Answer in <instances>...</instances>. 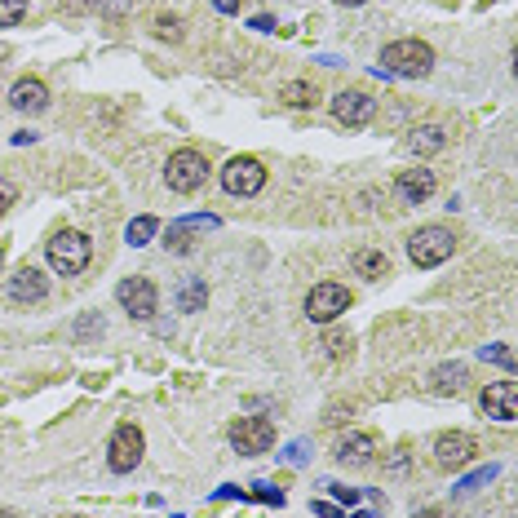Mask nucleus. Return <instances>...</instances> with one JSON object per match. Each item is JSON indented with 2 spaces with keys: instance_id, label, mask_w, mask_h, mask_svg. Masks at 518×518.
<instances>
[{
  "instance_id": "f257e3e1",
  "label": "nucleus",
  "mask_w": 518,
  "mask_h": 518,
  "mask_svg": "<svg viewBox=\"0 0 518 518\" xmlns=\"http://www.w3.org/2000/svg\"><path fill=\"white\" fill-rule=\"evenodd\" d=\"M381 71L403 76V80H421L434 71V49L426 40H390V45L381 49Z\"/></svg>"
},
{
  "instance_id": "f03ea898",
  "label": "nucleus",
  "mask_w": 518,
  "mask_h": 518,
  "mask_svg": "<svg viewBox=\"0 0 518 518\" xmlns=\"http://www.w3.org/2000/svg\"><path fill=\"white\" fill-rule=\"evenodd\" d=\"M452 253H457V235H452L448 226H421V231L408 240V257H412V266H421V271L443 266Z\"/></svg>"
},
{
  "instance_id": "7ed1b4c3",
  "label": "nucleus",
  "mask_w": 518,
  "mask_h": 518,
  "mask_svg": "<svg viewBox=\"0 0 518 518\" xmlns=\"http://www.w3.org/2000/svg\"><path fill=\"white\" fill-rule=\"evenodd\" d=\"M45 253H49V266H54L58 275H80L93 257V244L85 231H58Z\"/></svg>"
},
{
  "instance_id": "20e7f679",
  "label": "nucleus",
  "mask_w": 518,
  "mask_h": 518,
  "mask_svg": "<svg viewBox=\"0 0 518 518\" xmlns=\"http://www.w3.org/2000/svg\"><path fill=\"white\" fill-rule=\"evenodd\" d=\"M204 178H209V160H204L200 151H191V147L173 151L169 164H164V182H169V191H178V195L200 191Z\"/></svg>"
},
{
  "instance_id": "39448f33",
  "label": "nucleus",
  "mask_w": 518,
  "mask_h": 518,
  "mask_svg": "<svg viewBox=\"0 0 518 518\" xmlns=\"http://www.w3.org/2000/svg\"><path fill=\"white\" fill-rule=\"evenodd\" d=\"M231 443L240 457H262L275 448V426L266 417H240L231 421Z\"/></svg>"
},
{
  "instance_id": "423d86ee",
  "label": "nucleus",
  "mask_w": 518,
  "mask_h": 518,
  "mask_svg": "<svg viewBox=\"0 0 518 518\" xmlns=\"http://www.w3.org/2000/svg\"><path fill=\"white\" fill-rule=\"evenodd\" d=\"M350 310V293H346V284H315L310 288V297H306V319H315V324H333L337 315H346Z\"/></svg>"
},
{
  "instance_id": "0eeeda50",
  "label": "nucleus",
  "mask_w": 518,
  "mask_h": 518,
  "mask_svg": "<svg viewBox=\"0 0 518 518\" xmlns=\"http://www.w3.org/2000/svg\"><path fill=\"white\" fill-rule=\"evenodd\" d=\"M222 186L231 195H257L266 186V169L262 160H253V155H235V160H226L222 169Z\"/></svg>"
},
{
  "instance_id": "6e6552de",
  "label": "nucleus",
  "mask_w": 518,
  "mask_h": 518,
  "mask_svg": "<svg viewBox=\"0 0 518 518\" xmlns=\"http://www.w3.org/2000/svg\"><path fill=\"white\" fill-rule=\"evenodd\" d=\"M142 448H147V443H142V430L133 426V421H124V426H116V434H111L107 465H111L116 474H129L133 465L142 461Z\"/></svg>"
},
{
  "instance_id": "1a4fd4ad",
  "label": "nucleus",
  "mask_w": 518,
  "mask_h": 518,
  "mask_svg": "<svg viewBox=\"0 0 518 518\" xmlns=\"http://www.w3.org/2000/svg\"><path fill=\"white\" fill-rule=\"evenodd\" d=\"M116 297H120V306L129 310L133 319H151L155 315V306H160V293H155V284L147 275H133V279H120V288H116Z\"/></svg>"
},
{
  "instance_id": "9d476101",
  "label": "nucleus",
  "mask_w": 518,
  "mask_h": 518,
  "mask_svg": "<svg viewBox=\"0 0 518 518\" xmlns=\"http://www.w3.org/2000/svg\"><path fill=\"white\" fill-rule=\"evenodd\" d=\"M333 116L346 124V129H359V124H368L372 116H377V98L364 89H341L333 98Z\"/></svg>"
},
{
  "instance_id": "9b49d317",
  "label": "nucleus",
  "mask_w": 518,
  "mask_h": 518,
  "mask_svg": "<svg viewBox=\"0 0 518 518\" xmlns=\"http://www.w3.org/2000/svg\"><path fill=\"white\" fill-rule=\"evenodd\" d=\"M474 452H479V443H474V434H465V430H452V434H439V439H434V461H439L443 470L470 465Z\"/></svg>"
},
{
  "instance_id": "f8f14e48",
  "label": "nucleus",
  "mask_w": 518,
  "mask_h": 518,
  "mask_svg": "<svg viewBox=\"0 0 518 518\" xmlns=\"http://www.w3.org/2000/svg\"><path fill=\"white\" fill-rule=\"evenodd\" d=\"M333 457H337L341 465H350V470H364V465L377 461V434H368V430H350V434H341Z\"/></svg>"
},
{
  "instance_id": "ddd939ff",
  "label": "nucleus",
  "mask_w": 518,
  "mask_h": 518,
  "mask_svg": "<svg viewBox=\"0 0 518 518\" xmlns=\"http://www.w3.org/2000/svg\"><path fill=\"white\" fill-rule=\"evenodd\" d=\"M479 408L496 421H514L518 417V381H492V386L483 390Z\"/></svg>"
},
{
  "instance_id": "4468645a",
  "label": "nucleus",
  "mask_w": 518,
  "mask_h": 518,
  "mask_svg": "<svg viewBox=\"0 0 518 518\" xmlns=\"http://www.w3.org/2000/svg\"><path fill=\"white\" fill-rule=\"evenodd\" d=\"M9 297H14V302H27V306L45 302V297H49V279L40 275L36 266H18L14 279H9Z\"/></svg>"
},
{
  "instance_id": "2eb2a0df",
  "label": "nucleus",
  "mask_w": 518,
  "mask_h": 518,
  "mask_svg": "<svg viewBox=\"0 0 518 518\" xmlns=\"http://www.w3.org/2000/svg\"><path fill=\"white\" fill-rule=\"evenodd\" d=\"M213 226H217L213 213L182 217V222H173L169 231H164V248H169V253H191V235H195V231H213Z\"/></svg>"
},
{
  "instance_id": "dca6fc26",
  "label": "nucleus",
  "mask_w": 518,
  "mask_h": 518,
  "mask_svg": "<svg viewBox=\"0 0 518 518\" xmlns=\"http://www.w3.org/2000/svg\"><path fill=\"white\" fill-rule=\"evenodd\" d=\"M9 107H14V111H27V116L45 111V107H49V89H45V80L23 76L14 89H9Z\"/></svg>"
},
{
  "instance_id": "f3484780",
  "label": "nucleus",
  "mask_w": 518,
  "mask_h": 518,
  "mask_svg": "<svg viewBox=\"0 0 518 518\" xmlns=\"http://www.w3.org/2000/svg\"><path fill=\"white\" fill-rule=\"evenodd\" d=\"M434 186H439V182H434L430 169H403L395 178V191H399L403 204H426L434 195Z\"/></svg>"
},
{
  "instance_id": "a211bd4d",
  "label": "nucleus",
  "mask_w": 518,
  "mask_h": 518,
  "mask_svg": "<svg viewBox=\"0 0 518 518\" xmlns=\"http://www.w3.org/2000/svg\"><path fill=\"white\" fill-rule=\"evenodd\" d=\"M465 381H470V368L465 364H443L430 372V390L434 395H461Z\"/></svg>"
},
{
  "instance_id": "6ab92c4d",
  "label": "nucleus",
  "mask_w": 518,
  "mask_h": 518,
  "mask_svg": "<svg viewBox=\"0 0 518 518\" xmlns=\"http://www.w3.org/2000/svg\"><path fill=\"white\" fill-rule=\"evenodd\" d=\"M408 147H412V155H434V151L448 147V133H443L439 124H421V129L408 133Z\"/></svg>"
},
{
  "instance_id": "aec40b11",
  "label": "nucleus",
  "mask_w": 518,
  "mask_h": 518,
  "mask_svg": "<svg viewBox=\"0 0 518 518\" xmlns=\"http://www.w3.org/2000/svg\"><path fill=\"white\" fill-rule=\"evenodd\" d=\"M355 271L364 279H381V275H390V262H386L381 248H359V253H355Z\"/></svg>"
},
{
  "instance_id": "412c9836",
  "label": "nucleus",
  "mask_w": 518,
  "mask_h": 518,
  "mask_svg": "<svg viewBox=\"0 0 518 518\" xmlns=\"http://www.w3.org/2000/svg\"><path fill=\"white\" fill-rule=\"evenodd\" d=\"M204 302H209V288H204V279H182L178 284V310H204Z\"/></svg>"
},
{
  "instance_id": "4be33fe9",
  "label": "nucleus",
  "mask_w": 518,
  "mask_h": 518,
  "mask_svg": "<svg viewBox=\"0 0 518 518\" xmlns=\"http://www.w3.org/2000/svg\"><path fill=\"white\" fill-rule=\"evenodd\" d=\"M279 98H284L288 107H315V102H319V89L310 85V80H288V85L279 89Z\"/></svg>"
},
{
  "instance_id": "5701e85b",
  "label": "nucleus",
  "mask_w": 518,
  "mask_h": 518,
  "mask_svg": "<svg viewBox=\"0 0 518 518\" xmlns=\"http://www.w3.org/2000/svg\"><path fill=\"white\" fill-rule=\"evenodd\" d=\"M155 231H160V222H155V217H133L129 231H124V240H129L133 248H142V244H151Z\"/></svg>"
},
{
  "instance_id": "b1692460",
  "label": "nucleus",
  "mask_w": 518,
  "mask_h": 518,
  "mask_svg": "<svg viewBox=\"0 0 518 518\" xmlns=\"http://www.w3.org/2000/svg\"><path fill=\"white\" fill-rule=\"evenodd\" d=\"M496 479V465H479V470L470 474V479H461L457 483V496H470V492H479V488H488V483Z\"/></svg>"
},
{
  "instance_id": "393cba45",
  "label": "nucleus",
  "mask_w": 518,
  "mask_h": 518,
  "mask_svg": "<svg viewBox=\"0 0 518 518\" xmlns=\"http://www.w3.org/2000/svg\"><path fill=\"white\" fill-rule=\"evenodd\" d=\"M151 31H155V36H160V40H182V18L160 14V18H155V23H151Z\"/></svg>"
},
{
  "instance_id": "a878e982",
  "label": "nucleus",
  "mask_w": 518,
  "mask_h": 518,
  "mask_svg": "<svg viewBox=\"0 0 518 518\" xmlns=\"http://www.w3.org/2000/svg\"><path fill=\"white\" fill-rule=\"evenodd\" d=\"M23 14H27V0H0V27L23 23Z\"/></svg>"
},
{
  "instance_id": "bb28decb",
  "label": "nucleus",
  "mask_w": 518,
  "mask_h": 518,
  "mask_svg": "<svg viewBox=\"0 0 518 518\" xmlns=\"http://www.w3.org/2000/svg\"><path fill=\"white\" fill-rule=\"evenodd\" d=\"M324 346H328V355L333 359H350V346H355V341H350V333H328Z\"/></svg>"
},
{
  "instance_id": "cd10ccee",
  "label": "nucleus",
  "mask_w": 518,
  "mask_h": 518,
  "mask_svg": "<svg viewBox=\"0 0 518 518\" xmlns=\"http://www.w3.org/2000/svg\"><path fill=\"white\" fill-rule=\"evenodd\" d=\"M483 359H488V364H501L505 372H514V350L510 346H483Z\"/></svg>"
},
{
  "instance_id": "c85d7f7f",
  "label": "nucleus",
  "mask_w": 518,
  "mask_h": 518,
  "mask_svg": "<svg viewBox=\"0 0 518 518\" xmlns=\"http://www.w3.org/2000/svg\"><path fill=\"white\" fill-rule=\"evenodd\" d=\"M248 496H253V501H262V505H275V510L284 505V492H275L271 483H253V492H248Z\"/></svg>"
},
{
  "instance_id": "c756f323",
  "label": "nucleus",
  "mask_w": 518,
  "mask_h": 518,
  "mask_svg": "<svg viewBox=\"0 0 518 518\" xmlns=\"http://www.w3.org/2000/svg\"><path fill=\"white\" fill-rule=\"evenodd\" d=\"M306 457H310V443H306V439H293V443H288V452H284L288 465H302Z\"/></svg>"
},
{
  "instance_id": "7c9ffc66",
  "label": "nucleus",
  "mask_w": 518,
  "mask_h": 518,
  "mask_svg": "<svg viewBox=\"0 0 518 518\" xmlns=\"http://www.w3.org/2000/svg\"><path fill=\"white\" fill-rule=\"evenodd\" d=\"M328 488H333V496H337L341 505H355V501H359V492H355V488H341V483H328Z\"/></svg>"
},
{
  "instance_id": "2f4dec72",
  "label": "nucleus",
  "mask_w": 518,
  "mask_h": 518,
  "mask_svg": "<svg viewBox=\"0 0 518 518\" xmlns=\"http://www.w3.org/2000/svg\"><path fill=\"white\" fill-rule=\"evenodd\" d=\"M67 14H85V9H98V0H62Z\"/></svg>"
},
{
  "instance_id": "473e14b6",
  "label": "nucleus",
  "mask_w": 518,
  "mask_h": 518,
  "mask_svg": "<svg viewBox=\"0 0 518 518\" xmlns=\"http://www.w3.org/2000/svg\"><path fill=\"white\" fill-rule=\"evenodd\" d=\"M89 333H102V315H85V319H80V337H89Z\"/></svg>"
},
{
  "instance_id": "72a5a7b5",
  "label": "nucleus",
  "mask_w": 518,
  "mask_h": 518,
  "mask_svg": "<svg viewBox=\"0 0 518 518\" xmlns=\"http://www.w3.org/2000/svg\"><path fill=\"white\" fill-rule=\"evenodd\" d=\"M14 200H18V191H14V186H9V182H0V213H5Z\"/></svg>"
},
{
  "instance_id": "f704fd0d",
  "label": "nucleus",
  "mask_w": 518,
  "mask_h": 518,
  "mask_svg": "<svg viewBox=\"0 0 518 518\" xmlns=\"http://www.w3.org/2000/svg\"><path fill=\"white\" fill-rule=\"evenodd\" d=\"M217 9H222V14H235L240 5H235V0H217Z\"/></svg>"
},
{
  "instance_id": "c9c22d12",
  "label": "nucleus",
  "mask_w": 518,
  "mask_h": 518,
  "mask_svg": "<svg viewBox=\"0 0 518 518\" xmlns=\"http://www.w3.org/2000/svg\"><path fill=\"white\" fill-rule=\"evenodd\" d=\"M337 5H364V0H337Z\"/></svg>"
},
{
  "instance_id": "e433bc0d",
  "label": "nucleus",
  "mask_w": 518,
  "mask_h": 518,
  "mask_svg": "<svg viewBox=\"0 0 518 518\" xmlns=\"http://www.w3.org/2000/svg\"><path fill=\"white\" fill-rule=\"evenodd\" d=\"M0 271H5V248H0Z\"/></svg>"
}]
</instances>
